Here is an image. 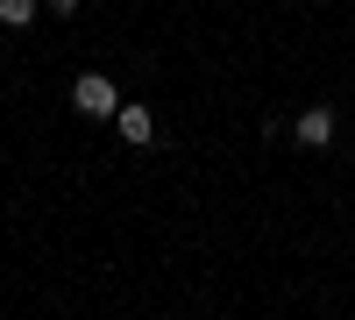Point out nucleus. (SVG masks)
<instances>
[{"mask_svg": "<svg viewBox=\"0 0 355 320\" xmlns=\"http://www.w3.org/2000/svg\"><path fill=\"white\" fill-rule=\"evenodd\" d=\"M71 107L85 114V121H114V114H121V93H114L107 71H78L71 78Z\"/></svg>", "mask_w": 355, "mask_h": 320, "instance_id": "obj_1", "label": "nucleus"}, {"mask_svg": "<svg viewBox=\"0 0 355 320\" xmlns=\"http://www.w3.org/2000/svg\"><path fill=\"white\" fill-rule=\"evenodd\" d=\"M50 15H78V0H50Z\"/></svg>", "mask_w": 355, "mask_h": 320, "instance_id": "obj_5", "label": "nucleus"}, {"mask_svg": "<svg viewBox=\"0 0 355 320\" xmlns=\"http://www.w3.org/2000/svg\"><path fill=\"white\" fill-rule=\"evenodd\" d=\"M36 22V0H0V28H28Z\"/></svg>", "mask_w": 355, "mask_h": 320, "instance_id": "obj_4", "label": "nucleus"}, {"mask_svg": "<svg viewBox=\"0 0 355 320\" xmlns=\"http://www.w3.org/2000/svg\"><path fill=\"white\" fill-rule=\"evenodd\" d=\"M114 128H121V142H135V150H142V142H157V114L142 107V100H121V114H114Z\"/></svg>", "mask_w": 355, "mask_h": 320, "instance_id": "obj_2", "label": "nucleus"}, {"mask_svg": "<svg viewBox=\"0 0 355 320\" xmlns=\"http://www.w3.org/2000/svg\"><path fill=\"white\" fill-rule=\"evenodd\" d=\"M291 135H299L306 150H327V142H334V107H306L299 121H291Z\"/></svg>", "mask_w": 355, "mask_h": 320, "instance_id": "obj_3", "label": "nucleus"}]
</instances>
